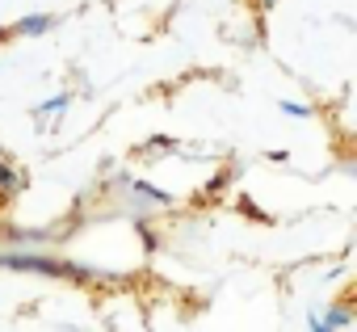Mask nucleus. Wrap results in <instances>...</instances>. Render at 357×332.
<instances>
[{
    "label": "nucleus",
    "mask_w": 357,
    "mask_h": 332,
    "mask_svg": "<svg viewBox=\"0 0 357 332\" xmlns=\"http://www.w3.org/2000/svg\"><path fill=\"white\" fill-rule=\"evenodd\" d=\"M265 5H278V0H265Z\"/></svg>",
    "instance_id": "423d86ee"
},
{
    "label": "nucleus",
    "mask_w": 357,
    "mask_h": 332,
    "mask_svg": "<svg viewBox=\"0 0 357 332\" xmlns=\"http://www.w3.org/2000/svg\"><path fill=\"white\" fill-rule=\"evenodd\" d=\"M63 105H68V97H55V101H47L38 114H43V118H47V114H63Z\"/></svg>",
    "instance_id": "20e7f679"
},
{
    "label": "nucleus",
    "mask_w": 357,
    "mask_h": 332,
    "mask_svg": "<svg viewBox=\"0 0 357 332\" xmlns=\"http://www.w3.org/2000/svg\"><path fill=\"white\" fill-rule=\"evenodd\" d=\"M336 324H349V311L344 307H332L324 319H311V332H332Z\"/></svg>",
    "instance_id": "f257e3e1"
},
{
    "label": "nucleus",
    "mask_w": 357,
    "mask_h": 332,
    "mask_svg": "<svg viewBox=\"0 0 357 332\" xmlns=\"http://www.w3.org/2000/svg\"><path fill=\"white\" fill-rule=\"evenodd\" d=\"M17 26H22L26 34H43V30L51 26V17H43V13H38V17H26V22H17Z\"/></svg>",
    "instance_id": "7ed1b4c3"
},
{
    "label": "nucleus",
    "mask_w": 357,
    "mask_h": 332,
    "mask_svg": "<svg viewBox=\"0 0 357 332\" xmlns=\"http://www.w3.org/2000/svg\"><path fill=\"white\" fill-rule=\"evenodd\" d=\"M17 186H22V177H17V173L9 169V164H5V160H0V198H9V194H13Z\"/></svg>",
    "instance_id": "f03ea898"
},
{
    "label": "nucleus",
    "mask_w": 357,
    "mask_h": 332,
    "mask_svg": "<svg viewBox=\"0 0 357 332\" xmlns=\"http://www.w3.org/2000/svg\"><path fill=\"white\" fill-rule=\"evenodd\" d=\"M282 110H286V114H294V118H307V114H311V110H307V105H290V101H286V105H282Z\"/></svg>",
    "instance_id": "39448f33"
}]
</instances>
